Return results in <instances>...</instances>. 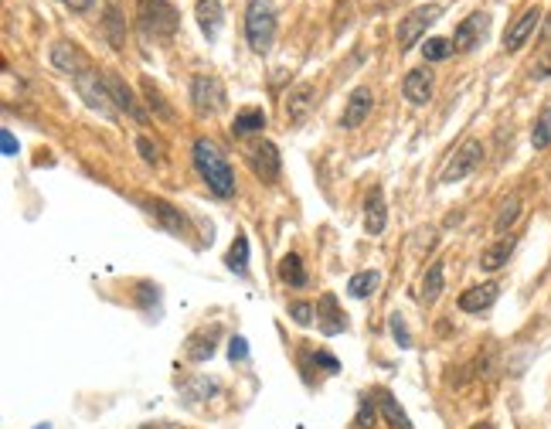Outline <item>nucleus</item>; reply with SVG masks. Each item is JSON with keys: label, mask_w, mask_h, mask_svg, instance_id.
<instances>
[{"label": "nucleus", "mask_w": 551, "mask_h": 429, "mask_svg": "<svg viewBox=\"0 0 551 429\" xmlns=\"http://www.w3.org/2000/svg\"><path fill=\"white\" fill-rule=\"evenodd\" d=\"M191 160H194V170L201 174V181L208 184V191L215 198H231L235 195V170H231L229 157L221 154V147L215 140H194L191 147Z\"/></svg>", "instance_id": "1"}, {"label": "nucleus", "mask_w": 551, "mask_h": 429, "mask_svg": "<svg viewBox=\"0 0 551 429\" xmlns=\"http://www.w3.org/2000/svg\"><path fill=\"white\" fill-rule=\"evenodd\" d=\"M276 4L272 0H249L245 7V41L256 55H266L276 41Z\"/></svg>", "instance_id": "2"}, {"label": "nucleus", "mask_w": 551, "mask_h": 429, "mask_svg": "<svg viewBox=\"0 0 551 429\" xmlns=\"http://www.w3.org/2000/svg\"><path fill=\"white\" fill-rule=\"evenodd\" d=\"M137 25L147 38H157V41H167L174 38V31L180 25V14L167 4V0H140L137 7Z\"/></svg>", "instance_id": "3"}, {"label": "nucleus", "mask_w": 551, "mask_h": 429, "mask_svg": "<svg viewBox=\"0 0 551 429\" xmlns=\"http://www.w3.org/2000/svg\"><path fill=\"white\" fill-rule=\"evenodd\" d=\"M443 17V7L439 4H423V7H415V11H409L405 17H402V25L395 27V41L402 52H409L415 41L425 35V27H433Z\"/></svg>", "instance_id": "4"}, {"label": "nucleus", "mask_w": 551, "mask_h": 429, "mask_svg": "<svg viewBox=\"0 0 551 429\" xmlns=\"http://www.w3.org/2000/svg\"><path fill=\"white\" fill-rule=\"evenodd\" d=\"M191 106L198 109V117H215L229 106L225 86L215 76H194L191 78Z\"/></svg>", "instance_id": "5"}, {"label": "nucleus", "mask_w": 551, "mask_h": 429, "mask_svg": "<svg viewBox=\"0 0 551 429\" xmlns=\"http://www.w3.org/2000/svg\"><path fill=\"white\" fill-rule=\"evenodd\" d=\"M480 164H484V143H480V140H463L460 150L449 157V164L443 168L439 181L456 184V181H463V178H470V174H474Z\"/></svg>", "instance_id": "6"}, {"label": "nucleus", "mask_w": 551, "mask_h": 429, "mask_svg": "<svg viewBox=\"0 0 551 429\" xmlns=\"http://www.w3.org/2000/svg\"><path fill=\"white\" fill-rule=\"evenodd\" d=\"M76 89L78 96H82V103L89 106L92 113H99V117L113 119V96H109V89H106V78H99L96 72H82V76L76 78Z\"/></svg>", "instance_id": "7"}, {"label": "nucleus", "mask_w": 551, "mask_h": 429, "mask_svg": "<svg viewBox=\"0 0 551 429\" xmlns=\"http://www.w3.org/2000/svg\"><path fill=\"white\" fill-rule=\"evenodd\" d=\"M106 89H109V96H113V103L127 113L129 119H137V123H150V109L147 106H140V99L133 96V89H129L127 82L119 76H113V72H106Z\"/></svg>", "instance_id": "8"}, {"label": "nucleus", "mask_w": 551, "mask_h": 429, "mask_svg": "<svg viewBox=\"0 0 551 429\" xmlns=\"http://www.w3.org/2000/svg\"><path fill=\"white\" fill-rule=\"evenodd\" d=\"M487 27H490V17L484 11H474L453 35V48L456 52H476L484 38H487Z\"/></svg>", "instance_id": "9"}, {"label": "nucleus", "mask_w": 551, "mask_h": 429, "mask_svg": "<svg viewBox=\"0 0 551 429\" xmlns=\"http://www.w3.org/2000/svg\"><path fill=\"white\" fill-rule=\"evenodd\" d=\"M48 58H52V66L58 68V72H65V76H72V78L89 72V58H86V52H82L78 45H72V41H55Z\"/></svg>", "instance_id": "10"}, {"label": "nucleus", "mask_w": 551, "mask_h": 429, "mask_svg": "<svg viewBox=\"0 0 551 429\" xmlns=\"http://www.w3.org/2000/svg\"><path fill=\"white\" fill-rule=\"evenodd\" d=\"M317 327H321V334H327V338H333V334H344L347 331V313L341 311V303H337V297L333 293H323L321 300H317Z\"/></svg>", "instance_id": "11"}, {"label": "nucleus", "mask_w": 551, "mask_h": 429, "mask_svg": "<svg viewBox=\"0 0 551 429\" xmlns=\"http://www.w3.org/2000/svg\"><path fill=\"white\" fill-rule=\"evenodd\" d=\"M317 103V89L310 86V82H296L290 96H286V106H282V113H286V123H303L310 117V109Z\"/></svg>", "instance_id": "12"}, {"label": "nucleus", "mask_w": 551, "mask_h": 429, "mask_svg": "<svg viewBox=\"0 0 551 429\" xmlns=\"http://www.w3.org/2000/svg\"><path fill=\"white\" fill-rule=\"evenodd\" d=\"M372 106H374V92L368 86H358V89L347 96L344 106V117H341V127L344 130H358L364 119L372 117Z\"/></svg>", "instance_id": "13"}, {"label": "nucleus", "mask_w": 551, "mask_h": 429, "mask_svg": "<svg viewBox=\"0 0 551 429\" xmlns=\"http://www.w3.org/2000/svg\"><path fill=\"white\" fill-rule=\"evenodd\" d=\"M541 25V7H527L517 21H514L507 31H504V52H517V48H525V41L535 35V27Z\"/></svg>", "instance_id": "14"}, {"label": "nucleus", "mask_w": 551, "mask_h": 429, "mask_svg": "<svg viewBox=\"0 0 551 429\" xmlns=\"http://www.w3.org/2000/svg\"><path fill=\"white\" fill-rule=\"evenodd\" d=\"M249 164H252V170H256V178H262L266 184H272L276 178H280V168H282V160H280V150H276V143L272 140H262L249 154Z\"/></svg>", "instance_id": "15"}, {"label": "nucleus", "mask_w": 551, "mask_h": 429, "mask_svg": "<svg viewBox=\"0 0 551 429\" xmlns=\"http://www.w3.org/2000/svg\"><path fill=\"white\" fill-rule=\"evenodd\" d=\"M497 293H500V286L494 283V280H490V283H480V286H470V290L456 300V307H460L463 313H484L494 307Z\"/></svg>", "instance_id": "16"}, {"label": "nucleus", "mask_w": 551, "mask_h": 429, "mask_svg": "<svg viewBox=\"0 0 551 429\" xmlns=\"http://www.w3.org/2000/svg\"><path fill=\"white\" fill-rule=\"evenodd\" d=\"M402 92H405V99L412 106H429L433 99V76H429V68H412L405 82H402Z\"/></svg>", "instance_id": "17"}, {"label": "nucleus", "mask_w": 551, "mask_h": 429, "mask_svg": "<svg viewBox=\"0 0 551 429\" xmlns=\"http://www.w3.org/2000/svg\"><path fill=\"white\" fill-rule=\"evenodd\" d=\"M150 211H154V219L160 221L170 235H191V221L184 219V211L167 205L164 198H154V201H150Z\"/></svg>", "instance_id": "18"}, {"label": "nucleus", "mask_w": 551, "mask_h": 429, "mask_svg": "<svg viewBox=\"0 0 551 429\" xmlns=\"http://www.w3.org/2000/svg\"><path fill=\"white\" fill-rule=\"evenodd\" d=\"M385 225H388L385 191H382V188H372V195L364 201V229H368V235H382Z\"/></svg>", "instance_id": "19"}, {"label": "nucleus", "mask_w": 551, "mask_h": 429, "mask_svg": "<svg viewBox=\"0 0 551 429\" xmlns=\"http://www.w3.org/2000/svg\"><path fill=\"white\" fill-rule=\"evenodd\" d=\"M194 14H198V25H201V35H205L208 41H215V38H219L221 21H225V11H221V0H198V7H194Z\"/></svg>", "instance_id": "20"}, {"label": "nucleus", "mask_w": 551, "mask_h": 429, "mask_svg": "<svg viewBox=\"0 0 551 429\" xmlns=\"http://www.w3.org/2000/svg\"><path fill=\"white\" fill-rule=\"evenodd\" d=\"M219 348V327H211V331H194L191 338L184 341V354L191 358V362H208L211 354Z\"/></svg>", "instance_id": "21"}, {"label": "nucleus", "mask_w": 551, "mask_h": 429, "mask_svg": "<svg viewBox=\"0 0 551 429\" xmlns=\"http://www.w3.org/2000/svg\"><path fill=\"white\" fill-rule=\"evenodd\" d=\"M514 246H517V239H514V235H504V239H497L494 246L484 249L480 266H484L487 273H497V270H504V266H507V260L514 256Z\"/></svg>", "instance_id": "22"}, {"label": "nucleus", "mask_w": 551, "mask_h": 429, "mask_svg": "<svg viewBox=\"0 0 551 429\" xmlns=\"http://www.w3.org/2000/svg\"><path fill=\"white\" fill-rule=\"evenodd\" d=\"M374 399H378V409H382V416L392 429H412V419L405 416V409L398 403L395 395L388 389H374Z\"/></svg>", "instance_id": "23"}, {"label": "nucleus", "mask_w": 551, "mask_h": 429, "mask_svg": "<svg viewBox=\"0 0 551 429\" xmlns=\"http://www.w3.org/2000/svg\"><path fill=\"white\" fill-rule=\"evenodd\" d=\"M103 35H106V41L113 45L116 52L127 45V21H123V11H119L116 4H109V7H106V14H103Z\"/></svg>", "instance_id": "24"}, {"label": "nucleus", "mask_w": 551, "mask_h": 429, "mask_svg": "<svg viewBox=\"0 0 551 429\" xmlns=\"http://www.w3.org/2000/svg\"><path fill=\"white\" fill-rule=\"evenodd\" d=\"M378 283H382V273H378V270H361V273H354L347 280V297L368 300L374 290H378Z\"/></svg>", "instance_id": "25"}, {"label": "nucleus", "mask_w": 551, "mask_h": 429, "mask_svg": "<svg viewBox=\"0 0 551 429\" xmlns=\"http://www.w3.org/2000/svg\"><path fill=\"white\" fill-rule=\"evenodd\" d=\"M266 130V113L262 109H242L235 123H231V133L235 137H249V133H262Z\"/></svg>", "instance_id": "26"}, {"label": "nucleus", "mask_w": 551, "mask_h": 429, "mask_svg": "<svg viewBox=\"0 0 551 429\" xmlns=\"http://www.w3.org/2000/svg\"><path fill=\"white\" fill-rule=\"evenodd\" d=\"M280 280L286 286H293V290H300V286H307V273H303V260L296 256V252H290V256H282L280 260Z\"/></svg>", "instance_id": "27"}, {"label": "nucleus", "mask_w": 551, "mask_h": 429, "mask_svg": "<svg viewBox=\"0 0 551 429\" xmlns=\"http://www.w3.org/2000/svg\"><path fill=\"white\" fill-rule=\"evenodd\" d=\"M225 266H229L231 273H239V276L249 273V239H245V235H235L229 256H225Z\"/></svg>", "instance_id": "28"}, {"label": "nucleus", "mask_w": 551, "mask_h": 429, "mask_svg": "<svg viewBox=\"0 0 551 429\" xmlns=\"http://www.w3.org/2000/svg\"><path fill=\"white\" fill-rule=\"evenodd\" d=\"M140 89H143V99H147V106H150V109H154L160 119H167V123H170V119H174V109L167 106V99L160 96V89L154 86V78H143Z\"/></svg>", "instance_id": "29"}, {"label": "nucleus", "mask_w": 551, "mask_h": 429, "mask_svg": "<svg viewBox=\"0 0 551 429\" xmlns=\"http://www.w3.org/2000/svg\"><path fill=\"white\" fill-rule=\"evenodd\" d=\"M521 219V195H511L504 205L497 209V219H494V229H497L500 235L507 232V229H514V221Z\"/></svg>", "instance_id": "30"}, {"label": "nucleus", "mask_w": 551, "mask_h": 429, "mask_svg": "<svg viewBox=\"0 0 551 429\" xmlns=\"http://www.w3.org/2000/svg\"><path fill=\"white\" fill-rule=\"evenodd\" d=\"M443 262H433L429 270H425V280H423V300L425 303H433V300H439V293H443Z\"/></svg>", "instance_id": "31"}, {"label": "nucleus", "mask_w": 551, "mask_h": 429, "mask_svg": "<svg viewBox=\"0 0 551 429\" xmlns=\"http://www.w3.org/2000/svg\"><path fill=\"white\" fill-rule=\"evenodd\" d=\"M531 143H535V150H545L551 143V106H545L535 119V130H531Z\"/></svg>", "instance_id": "32"}, {"label": "nucleus", "mask_w": 551, "mask_h": 429, "mask_svg": "<svg viewBox=\"0 0 551 429\" xmlns=\"http://www.w3.org/2000/svg\"><path fill=\"white\" fill-rule=\"evenodd\" d=\"M378 413H382V409H378V399H374V395H364L358 405V416H354V426L374 429L378 426Z\"/></svg>", "instance_id": "33"}, {"label": "nucleus", "mask_w": 551, "mask_h": 429, "mask_svg": "<svg viewBox=\"0 0 551 429\" xmlns=\"http://www.w3.org/2000/svg\"><path fill=\"white\" fill-rule=\"evenodd\" d=\"M453 52H456V48H453V38H429L423 45L425 62H443V58H449Z\"/></svg>", "instance_id": "34"}, {"label": "nucleus", "mask_w": 551, "mask_h": 429, "mask_svg": "<svg viewBox=\"0 0 551 429\" xmlns=\"http://www.w3.org/2000/svg\"><path fill=\"white\" fill-rule=\"evenodd\" d=\"M219 392V385L215 382H208V378H191V389H184V399L188 403H201V399H208V395H215Z\"/></svg>", "instance_id": "35"}, {"label": "nucleus", "mask_w": 551, "mask_h": 429, "mask_svg": "<svg viewBox=\"0 0 551 429\" xmlns=\"http://www.w3.org/2000/svg\"><path fill=\"white\" fill-rule=\"evenodd\" d=\"M392 334H395V341L402 344V348H412V334L405 331V321H402V313H392Z\"/></svg>", "instance_id": "36"}, {"label": "nucleus", "mask_w": 551, "mask_h": 429, "mask_svg": "<svg viewBox=\"0 0 551 429\" xmlns=\"http://www.w3.org/2000/svg\"><path fill=\"white\" fill-rule=\"evenodd\" d=\"M290 317H293L296 324H313L317 311H313L310 303H303V300H300V303H293V307H290Z\"/></svg>", "instance_id": "37"}, {"label": "nucleus", "mask_w": 551, "mask_h": 429, "mask_svg": "<svg viewBox=\"0 0 551 429\" xmlns=\"http://www.w3.org/2000/svg\"><path fill=\"white\" fill-rule=\"evenodd\" d=\"M531 78H538V82L551 78V48H545V52H541V58L535 62V68H531Z\"/></svg>", "instance_id": "38"}, {"label": "nucleus", "mask_w": 551, "mask_h": 429, "mask_svg": "<svg viewBox=\"0 0 551 429\" xmlns=\"http://www.w3.org/2000/svg\"><path fill=\"white\" fill-rule=\"evenodd\" d=\"M137 150L147 164H160V150H157V143H150L147 137H137Z\"/></svg>", "instance_id": "39"}, {"label": "nucleus", "mask_w": 551, "mask_h": 429, "mask_svg": "<svg viewBox=\"0 0 551 429\" xmlns=\"http://www.w3.org/2000/svg\"><path fill=\"white\" fill-rule=\"evenodd\" d=\"M229 358L231 362H245V358H249V344H245V338H231Z\"/></svg>", "instance_id": "40"}, {"label": "nucleus", "mask_w": 551, "mask_h": 429, "mask_svg": "<svg viewBox=\"0 0 551 429\" xmlns=\"http://www.w3.org/2000/svg\"><path fill=\"white\" fill-rule=\"evenodd\" d=\"M137 293H140V307H150V300L157 303V297H160V290L154 283H137Z\"/></svg>", "instance_id": "41"}, {"label": "nucleus", "mask_w": 551, "mask_h": 429, "mask_svg": "<svg viewBox=\"0 0 551 429\" xmlns=\"http://www.w3.org/2000/svg\"><path fill=\"white\" fill-rule=\"evenodd\" d=\"M310 358H313V364H321L323 372H337V368H341V364H337V358H331L327 352H313Z\"/></svg>", "instance_id": "42"}, {"label": "nucleus", "mask_w": 551, "mask_h": 429, "mask_svg": "<svg viewBox=\"0 0 551 429\" xmlns=\"http://www.w3.org/2000/svg\"><path fill=\"white\" fill-rule=\"evenodd\" d=\"M361 7H364V11H388V7H392V4H395V0H358Z\"/></svg>", "instance_id": "43"}, {"label": "nucleus", "mask_w": 551, "mask_h": 429, "mask_svg": "<svg viewBox=\"0 0 551 429\" xmlns=\"http://www.w3.org/2000/svg\"><path fill=\"white\" fill-rule=\"evenodd\" d=\"M0 147H4V154L11 157V154H17V140L11 137V130H4L0 133Z\"/></svg>", "instance_id": "44"}, {"label": "nucleus", "mask_w": 551, "mask_h": 429, "mask_svg": "<svg viewBox=\"0 0 551 429\" xmlns=\"http://www.w3.org/2000/svg\"><path fill=\"white\" fill-rule=\"evenodd\" d=\"M58 4H65V7H68V11H89L92 4H96V0H58Z\"/></svg>", "instance_id": "45"}, {"label": "nucleus", "mask_w": 551, "mask_h": 429, "mask_svg": "<svg viewBox=\"0 0 551 429\" xmlns=\"http://www.w3.org/2000/svg\"><path fill=\"white\" fill-rule=\"evenodd\" d=\"M551 38V14H548V21H545V27H541V41H548Z\"/></svg>", "instance_id": "46"}, {"label": "nucleus", "mask_w": 551, "mask_h": 429, "mask_svg": "<svg viewBox=\"0 0 551 429\" xmlns=\"http://www.w3.org/2000/svg\"><path fill=\"white\" fill-rule=\"evenodd\" d=\"M143 429H184V426H174V423H157V426H143Z\"/></svg>", "instance_id": "47"}, {"label": "nucleus", "mask_w": 551, "mask_h": 429, "mask_svg": "<svg viewBox=\"0 0 551 429\" xmlns=\"http://www.w3.org/2000/svg\"><path fill=\"white\" fill-rule=\"evenodd\" d=\"M470 429H494V426H490V423H474Z\"/></svg>", "instance_id": "48"}, {"label": "nucleus", "mask_w": 551, "mask_h": 429, "mask_svg": "<svg viewBox=\"0 0 551 429\" xmlns=\"http://www.w3.org/2000/svg\"><path fill=\"white\" fill-rule=\"evenodd\" d=\"M35 429H52V426H48V423H41V426H35Z\"/></svg>", "instance_id": "49"}]
</instances>
